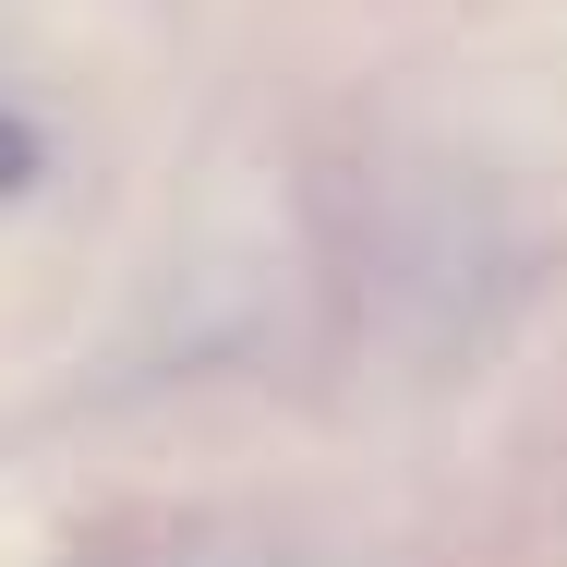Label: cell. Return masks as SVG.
<instances>
[{
  "mask_svg": "<svg viewBox=\"0 0 567 567\" xmlns=\"http://www.w3.org/2000/svg\"><path fill=\"white\" fill-rule=\"evenodd\" d=\"M37 157H49V145H37V121L0 110V194H24V182H37Z\"/></svg>",
  "mask_w": 567,
  "mask_h": 567,
  "instance_id": "1",
  "label": "cell"
}]
</instances>
